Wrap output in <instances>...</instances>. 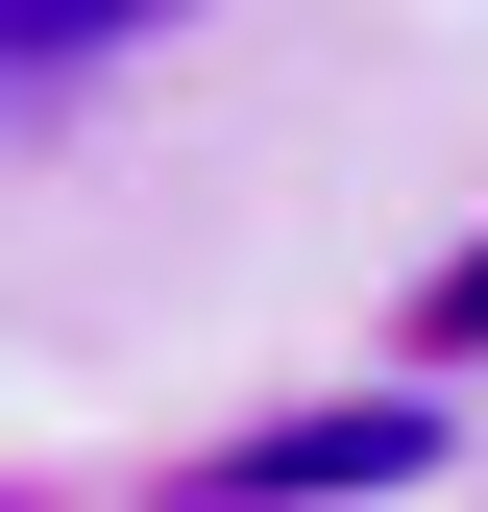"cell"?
<instances>
[{"label": "cell", "instance_id": "cell-2", "mask_svg": "<svg viewBox=\"0 0 488 512\" xmlns=\"http://www.w3.org/2000/svg\"><path fill=\"white\" fill-rule=\"evenodd\" d=\"M171 0H0V74H74V49H147Z\"/></svg>", "mask_w": 488, "mask_h": 512}, {"label": "cell", "instance_id": "cell-1", "mask_svg": "<svg viewBox=\"0 0 488 512\" xmlns=\"http://www.w3.org/2000/svg\"><path fill=\"white\" fill-rule=\"evenodd\" d=\"M391 464H440V415H415V391H391V415H293V439H244L220 488L269 512V488H391Z\"/></svg>", "mask_w": 488, "mask_h": 512}]
</instances>
